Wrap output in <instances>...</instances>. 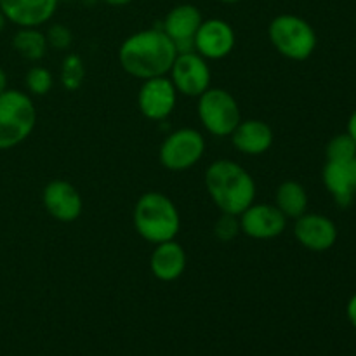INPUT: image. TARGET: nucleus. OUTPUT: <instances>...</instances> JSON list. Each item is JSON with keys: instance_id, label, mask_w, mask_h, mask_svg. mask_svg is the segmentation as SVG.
Returning a JSON list of instances; mask_svg holds the SVG:
<instances>
[{"instance_id": "7", "label": "nucleus", "mask_w": 356, "mask_h": 356, "mask_svg": "<svg viewBox=\"0 0 356 356\" xmlns=\"http://www.w3.org/2000/svg\"><path fill=\"white\" fill-rule=\"evenodd\" d=\"M204 134L193 127H181L172 131L159 149V160L167 170L172 172H183L197 165L205 155Z\"/></svg>"}, {"instance_id": "27", "label": "nucleus", "mask_w": 356, "mask_h": 356, "mask_svg": "<svg viewBox=\"0 0 356 356\" xmlns=\"http://www.w3.org/2000/svg\"><path fill=\"white\" fill-rule=\"evenodd\" d=\"M346 132L351 136V138L355 139V143H356V110L350 115V120H348Z\"/></svg>"}, {"instance_id": "16", "label": "nucleus", "mask_w": 356, "mask_h": 356, "mask_svg": "<svg viewBox=\"0 0 356 356\" xmlns=\"http://www.w3.org/2000/svg\"><path fill=\"white\" fill-rule=\"evenodd\" d=\"M325 190L339 207H348L356 195V156L346 160H327L322 170Z\"/></svg>"}, {"instance_id": "30", "label": "nucleus", "mask_w": 356, "mask_h": 356, "mask_svg": "<svg viewBox=\"0 0 356 356\" xmlns=\"http://www.w3.org/2000/svg\"><path fill=\"white\" fill-rule=\"evenodd\" d=\"M6 24H7L6 16H3V13H2V10H0V33H2V31L6 30Z\"/></svg>"}, {"instance_id": "15", "label": "nucleus", "mask_w": 356, "mask_h": 356, "mask_svg": "<svg viewBox=\"0 0 356 356\" xmlns=\"http://www.w3.org/2000/svg\"><path fill=\"white\" fill-rule=\"evenodd\" d=\"M59 0H0L7 23L17 28H40L56 14Z\"/></svg>"}, {"instance_id": "23", "label": "nucleus", "mask_w": 356, "mask_h": 356, "mask_svg": "<svg viewBox=\"0 0 356 356\" xmlns=\"http://www.w3.org/2000/svg\"><path fill=\"white\" fill-rule=\"evenodd\" d=\"M356 156V143L348 132L337 134L327 143L325 159L327 160H346Z\"/></svg>"}, {"instance_id": "14", "label": "nucleus", "mask_w": 356, "mask_h": 356, "mask_svg": "<svg viewBox=\"0 0 356 356\" xmlns=\"http://www.w3.org/2000/svg\"><path fill=\"white\" fill-rule=\"evenodd\" d=\"M202 21H204V16L197 6L179 3L167 13L162 30L174 42L177 52L193 51V38Z\"/></svg>"}, {"instance_id": "22", "label": "nucleus", "mask_w": 356, "mask_h": 356, "mask_svg": "<svg viewBox=\"0 0 356 356\" xmlns=\"http://www.w3.org/2000/svg\"><path fill=\"white\" fill-rule=\"evenodd\" d=\"M24 86L30 96H45L54 87V76L45 66H33L24 75Z\"/></svg>"}, {"instance_id": "12", "label": "nucleus", "mask_w": 356, "mask_h": 356, "mask_svg": "<svg viewBox=\"0 0 356 356\" xmlns=\"http://www.w3.org/2000/svg\"><path fill=\"white\" fill-rule=\"evenodd\" d=\"M294 221V236L305 249L312 252H325L336 245L337 226L327 216L305 212Z\"/></svg>"}, {"instance_id": "28", "label": "nucleus", "mask_w": 356, "mask_h": 356, "mask_svg": "<svg viewBox=\"0 0 356 356\" xmlns=\"http://www.w3.org/2000/svg\"><path fill=\"white\" fill-rule=\"evenodd\" d=\"M7 89H9V87H7V73H6V70L0 66V94Z\"/></svg>"}, {"instance_id": "25", "label": "nucleus", "mask_w": 356, "mask_h": 356, "mask_svg": "<svg viewBox=\"0 0 356 356\" xmlns=\"http://www.w3.org/2000/svg\"><path fill=\"white\" fill-rule=\"evenodd\" d=\"M242 233L240 229V219L238 216L233 214H222L221 218L216 221L214 225V235L222 242H229V240L236 238Z\"/></svg>"}, {"instance_id": "4", "label": "nucleus", "mask_w": 356, "mask_h": 356, "mask_svg": "<svg viewBox=\"0 0 356 356\" xmlns=\"http://www.w3.org/2000/svg\"><path fill=\"white\" fill-rule=\"evenodd\" d=\"M37 125V108L30 94L7 89L0 94V152L26 141Z\"/></svg>"}, {"instance_id": "24", "label": "nucleus", "mask_w": 356, "mask_h": 356, "mask_svg": "<svg viewBox=\"0 0 356 356\" xmlns=\"http://www.w3.org/2000/svg\"><path fill=\"white\" fill-rule=\"evenodd\" d=\"M45 38H47V45L52 49H58V51H66L70 49L73 42V33L68 26L61 23L51 24L45 31Z\"/></svg>"}, {"instance_id": "1", "label": "nucleus", "mask_w": 356, "mask_h": 356, "mask_svg": "<svg viewBox=\"0 0 356 356\" xmlns=\"http://www.w3.org/2000/svg\"><path fill=\"white\" fill-rule=\"evenodd\" d=\"M177 49L162 28H146L129 35L118 49V63L127 75L139 80L169 73Z\"/></svg>"}, {"instance_id": "9", "label": "nucleus", "mask_w": 356, "mask_h": 356, "mask_svg": "<svg viewBox=\"0 0 356 356\" xmlns=\"http://www.w3.org/2000/svg\"><path fill=\"white\" fill-rule=\"evenodd\" d=\"M236 44V35L232 24L219 17L202 21L193 38V51L207 61L228 58Z\"/></svg>"}, {"instance_id": "2", "label": "nucleus", "mask_w": 356, "mask_h": 356, "mask_svg": "<svg viewBox=\"0 0 356 356\" xmlns=\"http://www.w3.org/2000/svg\"><path fill=\"white\" fill-rule=\"evenodd\" d=\"M205 190L221 214L240 216L256 200V181L233 160H216L205 172Z\"/></svg>"}, {"instance_id": "31", "label": "nucleus", "mask_w": 356, "mask_h": 356, "mask_svg": "<svg viewBox=\"0 0 356 356\" xmlns=\"http://www.w3.org/2000/svg\"><path fill=\"white\" fill-rule=\"evenodd\" d=\"M218 2L226 3V6H233V3H238V2H242V0H218Z\"/></svg>"}, {"instance_id": "13", "label": "nucleus", "mask_w": 356, "mask_h": 356, "mask_svg": "<svg viewBox=\"0 0 356 356\" xmlns=\"http://www.w3.org/2000/svg\"><path fill=\"white\" fill-rule=\"evenodd\" d=\"M42 202L47 214L59 222L76 221L83 211L80 191L65 179H54L45 184Z\"/></svg>"}, {"instance_id": "29", "label": "nucleus", "mask_w": 356, "mask_h": 356, "mask_svg": "<svg viewBox=\"0 0 356 356\" xmlns=\"http://www.w3.org/2000/svg\"><path fill=\"white\" fill-rule=\"evenodd\" d=\"M103 2L111 7H124V6H129L131 2H134V0H103Z\"/></svg>"}, {"instance_id": "6", "label": "nucleus", "mask_w": 356, "mask_h": 356, "mask_svg": "<svg viewBox=\"0 0 356 356\" xmlns=\"http://www.w3.org/2000/svg\"><path fill=\"white\" fill-rule=\"evenodd\" d=\"M198 120L209 134L216 138H228L242 120L240 106L232 92L219 87H209L197 104Z\"/></svg>"}, {"instance_id": "11", "label": "nucleus", "mask_w": 356, "mask_h": 356, "mask_svg": "<svg viewBox=\"0 0 356 356\" xmlns=\"http://www.w3.org/2000/svg\"><path fill=\"white\" fill-rule=\"evenodd\" d=\"M240 219L243 235L254 240H271L280 236L287 228V218L278 211L275 204H256L247 207Z\"/></svg>"}, {"instance_id": "18", "label": "nucleus", "mask_w": 356, "mask_h": 356, "mask_svg": "<svg viewBox=\"0 0 356 356\" xmlns=\"http://www.w3.org/2000/svg\"><path fill=\"white\" fill-rule=\"evenodd\" d=\"M149 270L160 282H176L186 270V252L176 240L156 243L149 256Z\"/></svg>"}, {"instance_id": "8", "label": "nucleus", "mask_w": 356, "mask_h": 356, "mask_svg": "<svg viewBox=\"0 0 356 356\" xmlns=\"http://www.w3.org/2000/svg\"><path fill=\"white\" fill-rule=\"evenodd\" d=\"M167 75L176 87L177 94L188 97L202 96L211 87L212 80L207 59L195 51L177 52Z\"/></svg>"}, {"instance_id": "19", "label": "nucleus", "mask_w": 356, "mask_h": 356, "mask_svg": "<svg viewBox=\"0 0 356 356\" xmlns=\"http://www.w3.org/2000/svg\"><path fill=\"white\" fill-rule=\"evenodd\" d=\"M308 193L298 181H284L275 193V205L287 219H298L308 211Z\"/></svg>"}, {"instance_id": "26", "label": "nucleus", "mask_w": 356, "mask_h": 356, "mask_svg": "<svg viewBox=\"0 0 356 356\" xmlns=\"http://www.w3.org/2000/svg\"><path fill=\"white\" fill-rule=\"evenodd\" d=\"M346 316L348 320H350L351 325L356 329V294H353L350 298V301H348L346 305Z\"/></svg>"}, {"instance_id": "17", "label": "nucleus", "mask_w": 356, "mask_h": 356, "mask_svg": "<svg viewBox=\"0 0 356 356\" xmlns=\"http://www.w3.org/2000/svg\"><path fill=\"white\" fill-rule=\"evenodd\" d=\"M232 143L236 152L249 156H257L266 153L275 141L273 129L263 120L249 118V120H240L235 131L232 132Z\"/></svg>"}, {"instance_id": "3", "label": "nucleus", "mask_w": 356, "mask_h": 356, "mask_svg": "<svg viewBox=\"0 0 356 356\" xmlns=\"http://www.w3.org/2000/svg\"><path fill=\"white\" fill-rule=\"evenodd\" d=\"M132 221L138 235L153 245L176 240L181 229L176 204L160 191H146L138 198Z\"/></svg>"}, {"instance_id": "10", "label": "nucleus", "mask_w": 356, "mask_h": 356, "mask_svg": "<svg viewBox=\"0 0 356 356\" xmlns=\"http://www.w3.org/2000/svg\"><path fill=\"white\" fill-rule=\"evenodd\" d=\"M177 104V90L167 75L143 80L138 92V106L143 117L163 122L172 115Z\"/></svg>"}, {"instance_id": "5", "label": "nucleus", "mask_w": 356, "mask_h": 356, "mask_svg": "<svg viewBox=\"0 0 356 356\" xmlns=\"http://www.w3.org/2000/svg\"><path fill=\"white\" fill-rule=\"evenodd\" d=\"M268 38L278 54L291 61H306L318 45L316 31L298 14H278L268 24Z\"/></svg>"}, {"instance_id": "21", "label": "nucleus", "mask_w": 356, "mask_h": 356, "mask_svg": "<svg viewBox=\"0 0 356 356\" xmlns=\"http://www.w3.org/2000/svg\"><path fill=\"white\" fill-rule=\"evenodd\" d=\"M86 76V68H83V61L79 54H68L65 56L61 63V86L70 92H75L80 89Z\"/></svg>"}, {"instance_id": "20", "label": "nucleus", "mask_w": 356, "mask_h": 356, "mask_svg": "<svg viewBox=\"0 0 356 356\" xmlns=\"http://www.w3.org/2000/svg\"><path fill=\"white\" fill-rule=\"evenodd\" d=\"M13 47L26 61H40L47 52V38L38 28H17L13 37Z\"/></svg>"}]
</instances>
